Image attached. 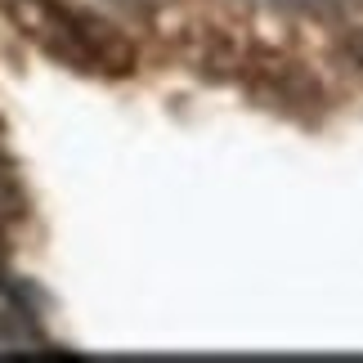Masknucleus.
<instances>
[{"label": "nucleus", "instance_id": "f257e3e1", "mask_svg": "<svg viewBox=\"0 0 363 363\" xmlns=\"http://www.w3.org/2000/svg\"><path fill=\"white\" fill-rule=\"evenodd\" d=\"M341 45H345V54H350V59H354V67L363 72V27H350Z\"/></svg>", "mask_w": 363, "mask_h": 363}]
</instances>
